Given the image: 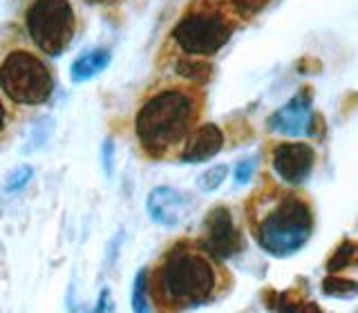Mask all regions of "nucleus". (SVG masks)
<instances>
[{
    "mask_svg": "<svg viewBox=\"0 0 358 313\" xmlns=\"http://www.w3.org/2000/svg\"><path fill=\"white\" fill-rule=\"evenodd\" d=\"M110 61H112V54H110V50H103V48H96V50H90V52L81 54L70 67L72 81L74 83L90 81V78H94L96 74L103 72L110 65Z\"/></svg>",
    "mask_w": 358,
    "mask_h": 313,
    "instance_id": "f8f14e48",
    "label": "nucleus"
},
{
    "mask_svg": "<svg viewBox=\"0 0 358 313\" xmlns=\"http://www.w3.org/2000/svg\"><path fill=\"white\" fill-rule=\"evenodd\" d=\"M31 43L48 56H61L74 38L76 16L70 0H34L25 14Z\"/></svg>",
    "mask_w": 358,
    "mask_h": 313,
    "instance_id": "39448f33",
    "label": "nucleus"
},
{
    "mask_svg": "<svg viewBox=\"0 0 358 313\" xmlns=\"http://www.w3.org/2000/svg\"><path fill=\"white\" fill-rule=\"evenodd\" d=\"M313 112H311V101L305 94H298L282 105L278 112H273L268 119V128L285 137H305L311 134L313 128Z\"/></svg>",
    "mask_w": 358,
    "mask_h": 313,
    "instance_id": "1a4fd4ad",
    "label": "nucleus"
},
{
    "mask_svg": "<svg viewBox=\"0 0 358 313\" xmlns=\"http://www.w3.org/2000/svg\"><path fill=\"white\" fill-rule=\"evenodd\" d=\"M282 313H322L318 305H313V302H285L282 300V307H280Z\"/></svg>",
    "mask_w": 358,
    "mask_h": 313,
    "instance_id": "aec40b11",
    "label": "nucleus"
},
{
    "mask_svg": "<svg viewBox=\"0 0 358 313\" xmlns=\"http://www.w3.org/2000/svg\"><path fill=\"white\" fill-rule=\"evenodd\" d=\"M253 170H255V159H244L238 163V168H235V184L238 186H244V184H249L251 182V177H253Z\"/></svg>",
    "mask_w": 358,
    "mask_h": 313,
    "instance_id": "6ab92c4d",
    "label": "nucleus"
},
{
    "mask_svg": "<svg viewBox=\"0 0 358 313\" xmlns=\"http://www.w3.org/2000/svg\"><path fill=\"white\" fill-rule=\"evenodd\" d=\"M313 233V215L300 197H282L255 226V238L273 257H289L305 246Z\"/></svg>",
    "mask_w": 358,
    "mask_h": 313,
    "instance_id": "7ed1b4c3",
    "label": "nucleus"
},
{
    "mask_svg": "<svg viewBox=\"0 0 358 313\" xmlns=\"http://www.w3.org/2000/svg\"><path fill=\"white\" fill-rule=\"evenodd\" d=\"M0 89L16 105H43L54 92V74L31 50H9L0 61Z\"/></svg>",
    "mask_w": 358,
    "mask_h": 313,
    "instance_id": "20e7f679",
    "label": "nucleus"
},
{
    "mask_svg": "<svg viewBox=\"0 0 358 313\" xmlns=\"http://www.w3.org/2000/svg\"><path fill=\"white\" fill-rule=\"evenodd\" d=\"M7 126H9V112H7L5 101L0 99V139H3V134L7 132Z\"/></svg>",
    "mask_w": 358,
    "mask_h": 313,
    "instance_id": "b1692460",
    "label": "nucleus"
},
{
    "mask_svg": "<svg viewBox=\"0 0 358 313\" xmlns=\"http://www.w3.org/2000/svg\"><path fill=\"white\" fill-rule=\"evenodd\" d=\"M322 293L329 298H352L358 293V282H352V279L345 277H327L322 282Z\"/></svg>",
    "mask_w": 358,
    "mask_h": 313,
    "instance_id": "4468645a",
    "label": "nucleus"
},
{
    "mask_svg": "<svg viewBox=\"0 0 358 313\" xmlns=\"http://www.w3.org/2000/svg\"><path fill=\"white\" fill-rule=\"evenodd\" d=\"M132 313H150V302H148V268L134 275L132 284Z\"/></svg>",
    "mask_w": 358,
    "mask_h": 313,
    "instance_id": "ddd939ff",
    "label": "nucleus"
},
{
    "mask_svg": "<svg viewBox=\"0 0 358 313\" xmlns=\"http://www.w3.org/2000/svg\"><path fill=\"white\" fill-rule=\"evenodd\" d=\"M112 150H115V145L108 139L103 143V163H106V175H112Z\"/></svg>",
    "mask_w": 358,
    "mask_h": 313,
    "instance_id": "5701e85b",
    "label": "nucleus"
},
{
    "mask_svg": "<svg viewBox=\"0 0 358 313\" xmlns=\"http://www.w3.org/2000/svg\"><path fill=\"white\" fill-rule=\"evenodd\" d=\"M233 3H235V7L242 11V14H244V11H246V14H253V11L260 9L266 3V0H233Z\"/></svg>",
    "mask_w": 358,
    "mask_h": 313,
    "instance_id": "4be33fe9",
    "label": "nucleus"
},
{
    "mask_svg": "<svg viewBox=\"0 0 358 313\" xmlns=\"http://www.w3.org/2000/svg\"><path fill=\"white\" fill-rule=\"evenodd\" d=\"M233 25L217 11L195 9L184 14L173 29L175 43L186 54L193 56H210L220 52L229 43Z\"/></svg>",
    "mask_w": 358,
    "mask_h": 313,
    "instance_id": "423d86ee",
    "label": "nucleus"
},
{
    "mask_svg": "<svg viewBox=\"0 0 358 313\" xmlns=\"http://www.w3.org/2000/svg\"><path fill=\"white\" fill-rule=\"evenodd\" d=\"M92 313H115V302H112L110 289H103V291L99 293L96 307L92 309Z\"/></svg>",
    "mask_w": 358,
    "mask_h": 313,
    "instance_id": "412c9836",
    "label": "nucleus"
},
{
    "mask_svg": "<svg viewBox=\"0 0 358 313\" xmlns=\"http://www.w3.org/2000/svg\"><path fill=\"white\" fill-rule=\"evenodd\" d=\"M313 161H316V152H313L311 145L300 141L280 143L273 150L275 173L291 186H300L307 182L313 170Z\"/></svg>",
    "mask_w": 358,
    "mask_h": 313,
    "instance_id": "6e6552de",
    "label": "nucleus"
},
{
    "mask_svg": "<svg viewBox=\"0 0 358 313\" xmlns=\"http://www.w3.org/2000/svg\"><path fill=\"white\" fill-rule=\"evenodd\" d=\"M224 145V134L215 123H204L197 130L188 134L186 145L182 150V161L186 163H201L213 159Z\"/></svg>",
    "mask_w": 358,
    "mask_h": 313,
    "instance_id": "9b49d317",
    "label": "nucleus"
},
{
    "mask_svg": "<svg viewBox=\"0 0 358 313\" xmlns=\"http://www.w3.org/2000/svg\"><path fill=\"white\" fill-rule=\"evenodd\" d=\"M199 115V101L186 87L157 89L134 117V134L148 156H164L188 139Z\"/></svg>",
    "mask_w": 358,
    "mask_h": 313,
    "instance_id": "f03ea898",
    "label": "nucleus"
},
{
    "mask_svg": "<svg viewBox=\"0 0 358 313\" xmlns=\"http://www.w3.org/2000/svg\"><path fill=\"white\" fill-rule=\"evenodd\" d=\"M31 166H20V168H16L14 173L9 175V179H7V184H5V190L7 193H18L20 188H25V184L31 179Z\"/></svg>",
    "mask_w": 358,
    "mask_h": 313,
    "instance_id": "a211bd4d",
    "label": "nucleus"
},
{
    "mask_svg": "<svg viewBox=\"0 0 358 313\" xmlns=\"http://www.w3.org/2000/svg\"><path fill=\"white\" fill-rule=\"evenodd\" d=\"M199 246L217 262L231 260L242 251V235L229 208L217 206L204 217V240L199 242Z\"/></svg>",
    "mask_w": 358,
    "mask_h": 313,
    "instance_id": "0eeeda50",
    "label": "nucleus"
},
{
    "mask_svg": "<svg viewBox=\"0 0 358 313\" xmlns=\"http://www.w3.org/2000/svg\"><path fill=\"white\" fill-rule=\"evenodd\" d=\"M227 173H229L227 163H217L208 168V170H204L197 177V188L204 190V193H213V190H217L224 179H227Z\"/></svg>",
    "mask_w": 358,
    "mask_h": 313,
    "instance_id": "2eb2a0df",
    "label": "nucleus"
},
{
    "mask_svg": "<svg viewBox=\"0 0 358 313\" xmlns=\"http://www.w3.org/2000/svg\"><path fill=\"white\" fill-rule=\"evenodd\" d=\"M94 3H108V0H94Z\"/></svg>",
    "mask_w": 358,
    "mask_h": 313,
    "instance_id": "393cba45",
    "label": "nucleus"
},
{
    "mask_svg": "<svg viewBox=\"0 0 358 313\" xmlns=\"http://www.w3.org/2000/svg\"><path fill=\"white\" fill-rule=\"evenodd\" d=\"M358 255V246L354 244V242H345V244H341L338 246V251H336L334 255H331V260H329V264H327V268L334 273V271H338V268H343V266H347V264H352V260Z\"/></svg>",
    "mask_w": 358,
    "mask_h": 313,
    "instance_id": "f3484780",
    "label": "nucleus"
},
{
    "mask_svg": "<svg viewBox=\"0 0 358 313\" xmlns=\"http://www.w3.org/2000/svg\"><path fill=\"white\" fill-rule=\"evenodd\" d=\"M177 72L182 74L184 78H188V81L204 83V81H208V76H210V65L201 63V61H179L177 63Z\"/></svg>",
    "mask_w": 358,
    "mask_h": 313,
    "instance_id": "dca6fc26",
    "label": "nucleus"
},
{
    "mask_svg": "<svg viewBox=\"0 0 358 313\" xmlns=\"http://www.w3.org/2000/svg\"><path fill=\"white\" fill-rule=\"evenodd\" d=\"M145 210L155 224L173 228L188 215V197L168 186L152 188L145 197Z\"/></svg>",
    "mask_w": 358,
    "mask_h": 313,
    "instance_id": "9d476101",
    "label": "nucleus"
},
{
    "mask_svg": "<svg viewBox=\"0 0 358 313\" xmlns=\"http://www.w3.org/2000/svg\"><path fill=\"white\" fill-rule=\"evenodd\" d=\"M152 302L164 313H179L206 305L222 289L220 262L199 244L177 242L155 266Z\"/></svg>",
    "mask_w": 358,
    "mask_h": 313,
    "instance_id": "f257e3e1",
    "label": "nucleus"
}]
</instances>
